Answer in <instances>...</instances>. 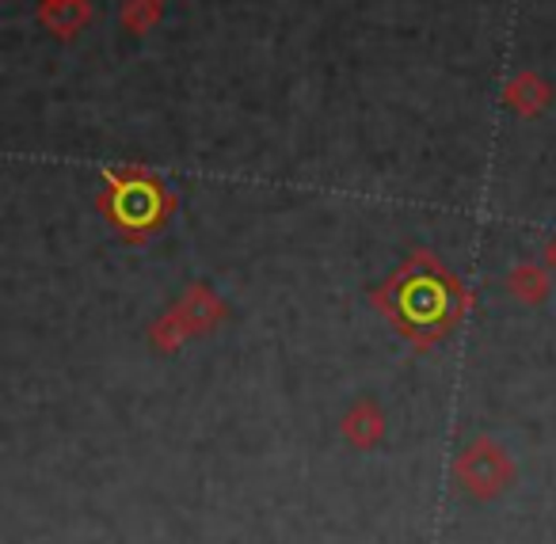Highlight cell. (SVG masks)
Instances as JSON below:
<instances>
[{"instance_id": "6da1fadb", "label": "cell", "mask_w": 556, "mask_h": 544, "mask_svg": "<svg viewBox=\"0 0 556 544\" xmlns=\"http://www.w3.org/2000/svg\"><path fill=\"white\" fill-rule=\"evenodd\" d=\"M442 308H446V293H442V286L434 282V278H408L401 290V313L408 324H434L442 316Z\"/></svg>"}]
</instances>
